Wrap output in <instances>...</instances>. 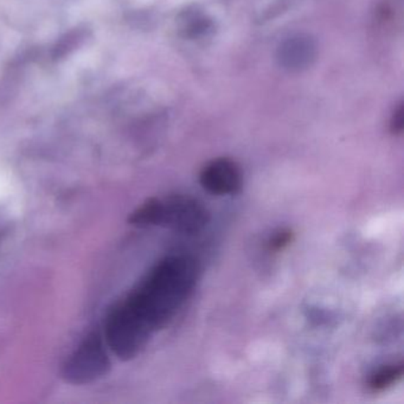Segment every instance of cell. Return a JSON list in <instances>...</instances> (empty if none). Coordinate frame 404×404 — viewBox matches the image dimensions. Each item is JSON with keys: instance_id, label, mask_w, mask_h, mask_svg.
I'll list each match as a JSON object with an SVG mask.
<instances>
[{"instance_id": "1", "label": "cell", "mask_w": 404, "mask_h": 404, "mask_svg": "<svg viewBox=\"0 0 404 404\" xmlns=\"http://www.w3.org/2000/svg\"><path fill=\"white\" fill-rule=\"evenodd\" d=\"M198 273L190 256H168L157 263L107 318L108 349L122 361L137 357L151 335L164 328L189 298Z\"/></svg>"}, {"instance_id": "2", "label": "cell", "mask_w": 404, "mask_h": 404, "mask_svg": "<svg viewBox=\"0 0 404 404\" xmlns=\"http://www.w3.org/2000/svg\"><path fill=\"white\" fill-rule=\"evenodd\" d=\"M208 221L209 214L204 205L185 195L146 200L129 219L133 226H163L182 233H198Z\"/></svg>"}, {"instance_id": "3", "label": "cell", "mask_w": 404, "mask_h": 404, "mask_svg": "<svg viewBox=\"0 0 404 404\" xmlns=\"http://www.w3.org/2000/svg\"><path fill=\"white\" fill-rule=\"evenodd\" d=\"M110 368L106 340L100 335H89L63 367V377L73 384H86L106 375Z\"/></svg>"}, {"instance_id": "4", "label": "cell", "mask_w": 404, "mask_h": 404, "mask_svg": "<svg viewBox=\"0 0 404 404\" xmlns=\"http://www.w3.org/2000/svg\"><path fill=\"white\" fill-rule=\"evenodd\" d=\"M202 187L216 196L235 195L242 187V171L235 161L219 158L210 161L200 171Z\"/></svg>"}, {"instance_id": "5", "label": "cell", "mask_w": 404, "mask_h": 404, "mask_svg": "<svg viewBox=\"0 0 404 404\" xmlns=\"http://www.w3.org/2000/svg\"><path fill=\"white\" fill-rule=\"evenodd\" d=\"M403 376V363H393V364L384 365L379 370H376L370 379H369V389L374 393H379L383 390L388 389L393 384H396Z\"/></svg>"}, {"instance_id": "6", "label": "cell", "mask_w": 404, "mask_h": 404, "mask_svg": "<svg viewBox=\"0 0 404 404\" xmlns=\"http://www.w3.org/2000/svg\"><path fill=\"white\" fill-rule=\"evenodd\" d=\"M86 38V30L76 29L67 33L57 42L54 50H52V57L55 59L64 57L67 54L73 52L75 47H79Z\"/></svg>"}, {"instance_id": "7", "label": "cell", "mask_w": 404, "mask_h": 404, "mask_svg": "<svg viewBox=\"0 0 404 404\" xmlns=\"http://www.w3.org/2000/svg\"><path fill=\"white\" fill-rule=\"evenodd\" d=\"M293 240V233L291 230L280 229L277 233H274L273 236L268 241V249L270 251H280L287 247Z\"/></svg>"}]
</instances>
